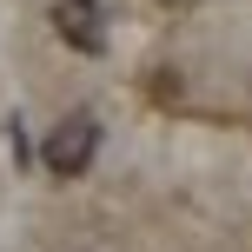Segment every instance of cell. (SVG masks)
Listing matches in <instances>:
<instances>
[{
	"instance_id": "6da1fadb",
	"label": "cell",
	"mask_w": 252,
	"mask_h": 252,
	"mask_svg": "<svg viewBox=\"0 0 252 252\" xmlns=\"http://www.w3.org/2000/svg\"><path fill=\"white\" fill-rule=\"evenodd\" d=\"M93 153H100V120L93 113H66L60 126H47V139H40V166H47L53 179H80L93 166Z\"/></svg>"
},
{
	"instance_id": "7a4b0ae2",
	"label": "cell",
	"mask_w": 252,
	"mask_h": 252,
	"mask_svg": "<svg viewBox=\"0 0 252 252\" xmlns=\"http://www.w3.org/2000/svg\"><path fill=\"white\" fill-rule=\"evenodd\" d=\"M53 33H60L73 53H106V20H100V0H53Z\"/></svg>"
}]
</instances>
